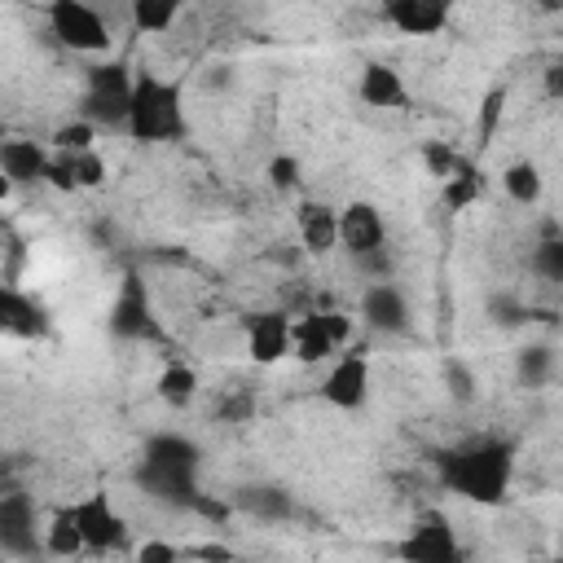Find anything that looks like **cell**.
I'll list each match as a JSON object with an SVG mask.
<instances>
[{
  "label": "cell",
  "mask_w": 563,
  "mask_h": 563,
  "mask_svg": "<svg viewBox=\"0 0 563 563\" xmlns=\"http://www.w3.org/2000/svg\"><path fill=\"white\" fill-rule=\"evenodd\" d=\"M515 453H519L515 440L484 435V440L444 449L435 457V471L449 493H457L475 506H501L510 493V479H515Z\"/></svg>",
  "instance_id": "1"
},
{
  "label": "cell",
  "mask_w": 563,
  "mask_h": 563,
  "mask_svg": "<svg viewBox=\"0 0 563 563\" xmlns=\"http://www.w3.org/2000/svg\"><path fill=\"white\" fill-rule=\"evenodd\" d=\"M198 444L189 435H176V431H158L145 440L141 449V466H136V484L154 497V501H167V506H180V510H194L202 488H198Z\"/></svg>",
  "instance_id": "2"
},
{
  "label": "cell",
  "mask_w": 563,
  "mask_h": 563,
  "mask_svg": "<svg viewBox=\"0 0 563 563\" xmlns=\"http://www.w3.org/2000/svg\"><path fill=\"white\" fill-rule=\"evenodd\" d=\"M128 132L136 141H176L185 136V92L176 79H163L154 70H136Z\"/></svg>",
  "instance_id": "3"
},
{
  "label": "cell",
  "mask_w": 563,
  "mask_h": 563,
  "mask_svg": "<svg viewBox=\"0 0 563 563\" xmlns=\"http://www.w3.org/2000/svg\"><path fill=\"white\" fill-rule=\"evenodd\" d=\"M132 88H136V70L128 62H97L88 66V88H84V119L97 128H128V110H132Z\"/></svg>",
  "instance_id": "4"
},
{
  "label": "cell",
  "mask_w": 563,
  "mask_h": 563,
  "mask_svg": "<svg viewBox=\"0 0 563 563\" xmlns=\"http://www.w3.org/2000/svg\"><path fill=\"white\" fill-rule=\"evenodd\" d=\"M391 554L400 563H466V550L457 541V528L444 510H422L405 537L391 545Z\"/></svg>",
  "instance_id": "5"
},
{
  "label": "cell",
  "mask_w": 563,
  "mask_h": 563,
  "mask_svg": "<svg viewBox=\"0 0 563 563\" xmlns=\"http://www.w3.org/2000/svg\"><path fill=\"white\" fill-rule=\"evenodd\" d=\"M48 26H53V35L70 48V53H110V26H106V18L92 9V4H84V0H53L48 9Z\"/></svg>",
  "instance_id": "6"
},
{
  "label": "cell",
  "mask_w": 563,
  "mask_h": 563,
  "mask_svg": "<svg viewBox=\"0 0 563 563\" xmlns=\"http://www.w3.org/2000/svg\"><path fill=\"white\" fill-rule=\"evenodd\" d=\"M246 356L255 365H277L282 356H295V321L282 308L255 312L246 321Z\"/></svg>",
  "instance_id": "7"
},
{
  "label": "cell",
  "mask_w": 563,
  "mask_h": 563,
  "mask_svg": "<svg viewBox=\"0 0 563 563\" xmlns=\"http://www.w3.org/2000/svg\"><path fill=\"white\" fill-rule=\"evenodd\" d=\"M321 400L334 405V409H347V413L369 400V361H365L361 347L343 352V356L330 365V374L321 378Z\"/></svg>",
  "instance_id": "8"
},
{
  "label": "cell",
  "mask_w": 563,
  "mask_h": 563,
  "mask_svg": "<svg viewBox=\"0 0 563 563\" xmlns=\"http://www.w3.org/2000/svg\"><path fill=\"white\" fill-rule=\"evenodd\" d=\"M383 242H387V220H383V211H378L374 202L356 198V202H347V207L339 211V246H343L347 255L365 260V255H374V251H387Z\"/></svg>",
  "instance_id": "9"
},
{
  "label": "cell",
  "mask_w": 563,
  "mask_h": 563,
  "mask_svg": "<svg viewBox=\"0 0 563 563\" xmlns=\"http://www.w3.org/2000/svg\"><path fill=\"white\" fill-rule=\"evenodd\" d=\"M110 334H114V339H154V334H158L150 295H145V286H141L136 273H128L123 286H119V299H114V308H110Z\"/></svg>",
  "instance_id": "10"
},
{
  "label": "cell",
  "mask_w": 563,
  "mask_h": 563,
  "mask_svg": "<svg viewBox=\"0 0 563 563\" xmlns=\"http://www.w3.org/2000/svg\"><path fill=\"white\" fill-rule=\"evenodd\" d=\"M75 515H79V532H84V545L88 550H119L128 541V523L123 515L114 510V501L106 493H88L75 501Z\"/></svg>",
  "instance_id": "11"
},
{
  "label": "cell",
  "mask_w": 563,
  "mask_h": 563,
  "mask_svg": "<svg viewBox=\"0 0 563 563\" xmlns=\"http://www.w3.org/2000/svg\"><path fill=\"white\" fill-rule=\"evenodd\" d=\"M361 321L369 330H383V334H405L413 325V312H409V299L396 282H374L365 286L361 295Z\"/></svg>",
  "instance_id": "12"
},
{
  "label": "cell",
  "mask_w": 563,
  "mask_h": 563,
  "mask_svg": "<svg viewBox=\"0 0 563 563\" xmlns=\"http://www.w3.org/2000/svg\"><path fill=\"white\" fill-rule=\"evenodd\" d=\"M383 22H391L400 35H440L449 26L444 0H387Z\"/></svg>",
  "instance_id": "13"
},
{
  "label": "cell",
  "mask_w": 563,
  "mask_h": 563,
  "mask_svg": "<svg viewBox=\"0 0 563 563\" xmlns=\"http://www.w3.org/2000/svg\"><path fill=\"white\" fill-rule=\"evenodd\" d=\"M0 545L9 554H31L35 550V510L26 493H4L0 497Z\"/></svg>",
  "instance_id": "14"
},
{
  "label": "cell",
  "mask_w": 563,
  "mask_h": 563,
  "mask_svg": "<svg viewBox=\"0 0 563 563\" xmlns=\"http://www.w3.org/2000/svg\"><path fill=\"white\" fill-rule=\"evenodd\" d=\"M356 92H361V101L374 106V110H400V106L409 101V88H405L400 70L387 66V62H365V70H361V79H356Z\"/></svg>",
  "instance_id": "15"
},
{
  "label": "cell",
  "mask_w": 563,
  "mask_h": 563,
  "mask_svg": "<svg viewBox=\"0 0 563 563\" xmlns=\"http://www.w3.org/2000/svg\"><path fill=\"white\" fill-rule=\"evenodd\" d=\"M295 224H299V242L312 251V255H330L339 246V211L330 202H299L295 211Z\"/></svg>",
  "instance_id": "16"
},
{
  "label": "cell",
  "mask_w": 563,
  "mask_h": 563,
  "mask_svg": "<svg viewBox=\"0 0 563 563\" xmlns=\"http://www.w3.org/2000/svg\"><path fill=\"white\" fill-rule=\"evenodd\" d=\"M48 150L40 141H4L0 145V172L9 185H35L48 176Z\"/></svg>",
  "instance_id": "17"
},
{
  "label": "cell",
  "mask_w": 563,
  "mask_h": 563,
  "mask_svg": "<svg viewBox=\"0 0 563 563\" xmlns=\"http://www.w3.org/2000/svg\"><path fill=\"white\" fill-rule=\"evenodd\" d=\"M229 501H233V510H242L251 519H268V523L286 519L295 510V501H290V493L282 484H242V488H233Z\"/></svg>",
  "instance_id": "18"
},
{
  "label": "cell",
  "mask_w": 563,
  "mask_h": 563,
  "mask_svg": "<svg viewBox=\"0 0 563 563\" xmlns=\"http://www.w3.org/2000/svg\"><path fill=\"white\" fill-rule=\"evenodd\" d=\"M0 325H4L9 334H22V339H40V334L48 330L44 308H40L35 299H26L13 282L0 290Z\"/></svg>",
  "instance_id": "19"
},
{
  "label": "cell",
  "mask_w": 563,
  "mask_h": 563,
  "mask_svg": "<svg viewBox=\"0 0 563 563\" xmlns=\"http://www.w3.org/2000/svg\"><path fill=\"white\" fill-rule=\"evenodd\" d=\"M339 347H334V339H330V330H325V317L321 312H303L299 321H295V361H303V365H317V361H330Z\"/></svg>",
  "instance_id": "20"
},
{
  "label": "cell",
  "mask_w": 563,
  "mask_h": 563,
  "mask_svg": "<svg viewBox=\"0 0 563 563\" xmlns=\"http://www.w3.org/2000/svg\"><path fill=\"white\" fill-rule=\"evenodd\" d=\"M44 550L57 554V559H75L79 550H88V545H84V532H79L75 501L53 510V519H48V528H44Z\"/></svg>",
  "instance_id": "21"
},
{
  "label": "cell",
  "mask_w": 563,
  "mask_h": 563,
  "mask_svg": "<svg viewBox=\"0 0 563 563\" xmlns=\"http://www.w3.org/2000/svg\"><path fill=\"white\" fill-rule=\"evenodd\" d=\"M501 189H506L510 202H519V207L541 202V189H545L541 167H537L532 158H515V163H506V167H501Z\"/></svg>",
  "instance_id": "22"
},
{
  "label": "cell",
  "mask_w": 563,
  "mask_h": 563,
  "mask_svg": "<svg viewBox=\"0 0 563 563\" xmlns=\"http://www.w3.org/2000/svg\"><path fill=\"white\" fill-rule=\"evenodd\" d=\"M479 194H484V176H479V167L471 158H462V167L440 185V198H444L449 211H466Z\"/></svg>",
  "instance_id": "23"
},
{
  "label": "cell",
  "mask_w": 563,
  "mask_h": 563,
  "mask_svg": "<svg viewBox=\"0 0 563 563\" xmlns=\"http://www.w3.org/2000/svg\"><path fill=\"white\" fill-rule=\"evenodd\" d=\"M154 391H158V400L167 405V409H185L194 396H198V374H194V365H167L163 374H158V383H154Z\"/></svg>",
  "instance_id": "24"
},
{
  "label": "cell",
  "mask_w": 563,
  "mask_h": 563,
  "mask_svg": "<svg viewBox=\"0 0 563 563\" xmlns=\"http://www.w3.org/2000/svg\"><path fill=\"white\" fill-rule=\"evenodd\" d=\"M176 18H180V4H176V0H136V4H132L136 31H150V35H163Z\"/></svg>",
  "instance_id": "25"
},
{
  "label": "cell",
  "mask_w": 563,
  "mask_h": 563,
  "mask_svg": "<svg viewBox=\"0 0 563 563\" xmlns=\"http://www.w3.org/2000/svg\"><path fill=\"white\" fill-rule=\"evenodd\" d=\"M550 365H554V352L545 343H532V347H523L515 356V374H519L523 387H541L550 378Z\"/></svg>",
  "instance_id": "26"
},
{
  "label": "cell",
  "mask_w": 563,
  "mask_h": 563,
  "mask_svg": "<svg viewBox=\"0 0 563 563\" xmlns=\"http://www.w3.org/2000/svg\"><path fill=\"white\" fill-rule=\"evenodd\" d=\"M501 106H506V88H488L479 97V119H475V150H488L493 145V132L501 123Z\"/></svg>",
  "instance_id": "27"
},
{
  "label": "cell",
  "mask_w": 563,
  "mask_h": 563,
  "mask_svg": "<svg viewBox=\"0 0 563 563\" xmlns=\"http://www.w3.org/2000/svg\"><path fill=\"white\" fill-rule=\"evenodd\" d=\"M92 136H97V128L88 119H70V123H62L53 132V150H62V154H88L92 150Z\"/></svg>",
  "instance_id": "28"
},
{
  "label": "cell",
  "mask_w": 563,
  "mask_h": 563,
  "mask_svg": "<svg viewBox=\"0 0 563 563\" xmlns=\"http://www.w3.org/2000/svg\"><path fill=\"white\" fill-rule=\"evenodd\" d=\"M532 268L545 277V282H563V238H541L532 246Z\"/></svg>",
  "instance_id": "29"
},
{
  "label": "cell",
  "mask_w": 563,
  "mask_h": 563,
  "mask_svg": "<svg viewBox=\"0 0 563 563\" xmlns=\"http://www.w3.org/2000/svg\"><path fill=\"white\" fill-rule=\"evenodd\" d=\"M422 163H427V167H431V176L444 185V180L462 167V154H457L453 145H444V141H427V145H422Z\"/></svg>",
  "instance_id": "30"
},
{
  "label": "cell",
  "mask_w": 563,
  "mask_h": 563,
  "mask_svg": "<svg viewBox=\"0 0 563 563\" xmlns=\"http://www.w3.org/2000/svg\"><path fill=\"white\" fill-rule=\"evenodd\" d=\"M299 180H303V167H299L295 154H277V158H268V185H273V189L290 194V189H299Z\"/></svg>",
  "instance_id": "31"
},
{
  "label": "cell",
  "mask_w": 563,
  "mask_h": 563,
  "mask_svg": "<svg viewBox=\"0 0 563 563\" xmlns=\"http://www.w3.org/2000/svg\"><path fill=\"white\" fill-rule=\"evenodd\" d=\"M53 189H62V194H70V189H79V172H75V154H62V150H53V158H48V176H44Z\"/></svg>",
  "instance_id": "32"
},
{
  "label": "cell",
  "mask_w": 563,
  "mask_h": 563,
  "mask_svg": "<svg viewBox=\"0 0 563 563\" xmlns=\"http://www.w3.org/2000/svg\"><path fill=\"white\" fill-rule=\"evenodd\" d=\"M75 172H79V189H101L106 185V158L97 150L75 154Z\"/></svg>",
  "instance_id": "33"
},
{
  "label": "cell",
  "mask_w": 563,
  "mask_h": 563,
  "mask_svg": "<svg viewBox=\"0 0 563 563\" xmlns=\"http://www.w3.org/2000/svg\"><path fill=\"white\" fill-rule=\"evenodd\" d=\"M180 559H185V550L163 541V537H150L136 545V563H180Z\"/></svg>",
  "instance_id": "34"
},
{
  "label": "cell",
  "mask_w": 563,
  "mask_h": 563,
  "mask_svg": "<svg viewBox=\"0 0 563 563\" xmlns=\"http://www.w3.org/2000/svg\"><path fill=\"white\" fill-rule=\"evenodd\" d=\"M444 383H449V391L457 400H471L475 396V378H471V369L462 361H444Z\"/></svg>",
  "instance_id": "35"
},
{
  "label": "cell",
  "mask_w": 563,
  "mask_h": 563,
  "mask_svg": "<svg viewBox=\"0 0 563 563\" xmlns=\"http://www.w3.org/2000/svg\"><path fill=\"white\" fill-rule=\"evenodd\" d=\"M321 317H325V330H330L334 347L343 352V347L352 343V317H347V312H334V308H330V312H321Z\"/></svg>",
  "instance_id": "36"
},
{
  "label": "cell",
  "mask_w": 563,
  "mask_h": 563,
  "mask_svg": "<svg viewBox=\"0 0 563 563\" xmlns=\"http://www.w3.org/2000/svg\"><path fill=\"white\" fill-rule=\"evenodd\" d=\"M488 308H493V317H497L501 325H515V321H523V317H532V312H528L523 303H515L510 295H497V299H493Z\"/></svg>",
  "instance_id": "37"
},
{
  "label": "cell",
  "mask_w": 563,
  "mask_h": 563,
  "mask_svg": "<svg viewBox=\"0 0 563 563\" xmlns=\"http://www.w3.org/2000/svg\"><path fill=\"white\" fill-rule=\"evenodd\" d=\"M194 559H202V563H233V550L220 545V541H207V545L194 550Z\"/></svg>",
  "instance_id": "38"
},
{
  "label": "cell",
  "mask_w": 563,
  "mask_h": 563,
  "mask_svg": "<svg viewBox=\"0 0 563 563\" xmlns=\"http://www.w3.org/2000/svg\"><path fill=\"white\" fill-rule=\"evenodd\" d=\"M541 79H545V97H554V101H563V62H550Z\"/></svg>",
  "instance_id": "39"
},
{
  "label": "cell",
  "mask_w": 563,
  "mask_h": 563,
  "mask_svg": "<svg viewBox=\"0 0 563 563\" xmlns=\"http://www.w3.org/2000/svg\"><path fill=\"white\" fill-rule=\"evenodd\" d=\"M550 563H563V554H554V559H550Z\"/></svg>",
  "instance_id": "40"
}]
</instances>
